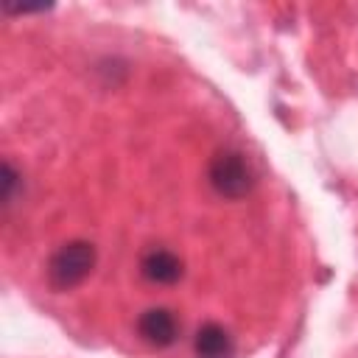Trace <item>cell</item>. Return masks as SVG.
<instances>
[{"mask_svg":"<svg viewBox=\"0 0 358 358\" xmlns=\"http://www.w3.org/2000/svg\"><path fill=\"white\" fill-rule=\"evenodd\" d=\"M207 179H210L213 190L224 199H243L255 185L252 165H249L246 154H241L238 148L215 151V157L210 159V168H207Z\"/></svg>","mask_w":358,"mask_h":358,"instance_id":"7a4b0ae2","label":"cell"},{"mask_svg":"<svg viewBox=\"0 0 358 358\" xmlns=\"http://www.w3.org/2000/svg\"><path fill=\"white\" fill-rule=\"evenodd\" d=\"M20 173L14 171V165L6 159L3 168H0V201H3V210H8L17 199V190H20Z\"/></svg>","mask_w":358,"mask_h":358,"instance_id":"8992f818","label":"cell"},{"mask_svg":"<svg viewBox=\"0 0 358 358\" xmlns=\"http://www.w3.org/2000/svg\"><path fill=\"white\" fill-rule=\"evenodd\" d=\"M95 266V246L90 241H67L48 260V282L56 291H70L87 280Z\"/></svg>","mask_w":358,"mask_h":358,"instance_id":"6da1fadb","label":"cell"},{"mask_svg":"<svg viewBox=\"0 0 358 358\" xmlns=\"http://www.w3.org/2000/svg\"><path fill=\"white\" fill-rule=\"evenodd\" d=\"M193 350H196V358H232L235 344L227 327H221L218 322H207L196 330Z\"/></svg>","mask_w":358,"mask_h":358,"instance_id":"5b68a950","label":"cell"},{"mask_svg":"<svg viewBox=\"0 0 358 358\" xmlns=\"http://www.w3.org/2000/svg\"><path fill=\"white\" fill-rule=\"evenodd\" d=\"M140 271H143V277H145L148 282H154V285H173V282L182 280L185 263H182V257H179L176 252L157 246V249H148V252L143 255Z\"/></svg>","mask_w":358,"mask_h":358,"instance_id":"277c9868","label":"cell"},{"mask_svg":"<svg viewBox=\"0 0 358 358\" xmlns=\"http://www.w3.org/2000/svg\"><path fill=\"white\" fill-rule=\"evenodd\" d=\"M137 333L151 347H171L179 336V322L168 308H148L137 319Z\"/></svg>","mask_w":358,"mask_h":358,"instance_id":"3957f363","label":"cell"}]
</instances>
